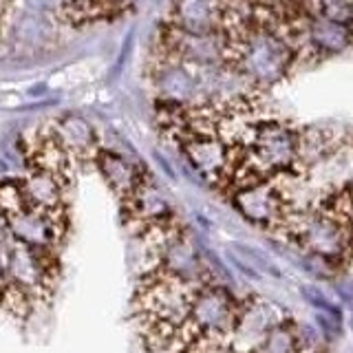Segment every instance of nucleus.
<instances>
[{
	"instance_id": "nucleus-1",
	"label": "nucleus",
	"mask_w": 353,
	"mask_h": 353,
	"mask_svg": "<svg viewBox=\"0 0 353 353\" xmlns=\"http://www.w3.org/2000/svg\"><path fill=\"white\" fill-rule=\"evenodd\" d=\"M225 38L230 66L259 93L287 80L301 62V51L279 22H259Z\"/></svg>"
},
{
	"instance_id": "nucleus-2",
	"label": "nucleus",
	"mask_w": 353,
	"mask_h": 353,
	"mask_svg": "<svg viewBox=\"0 0 353 353\" xmlns=\"http://www.w3.org/2000/svg\"><path fill=\"white\" fill-rule=\"evenodd\" d=\"M303 130L285 119L252 121L241 141L243 165L263 179L298 174Z\"/></svg>"
},
{
	"instance_id": "nucleus-3",
	"label": "nucleus",
	"mask_w": 353,
	"mask_h": 353,
	"mask_svg": "<svg viewBox=\"0 0 353 353\" xmlns=\"http://www.w3.org/2000/svg\"><path fill=\"white\" fill-rule=\"evenodd\" d=\"M0 212L5 216L9 236L18 245L53 252L64 236L66 214H53L31 205L22 185L16 181L0 183Z\"/></svg>"
},
{
	"instance_id": "nucleus-4",
	"label": "nucleus",
	"mask_w": 353,
	"mask_h": 353,
	"mask_svg": "<svg viewBox=\"0 0 353 353\" xmlns=\"http://www.w3.org/2000/svg\"><path fill=\"white\" fill-rule=\"evenodd\" d=\"M230 203L236 210V214L248 221L250 225L276 232L281 234L290 221L294 205L287 194L283 179H263L254 176L245 179L228 190Z\"/></svg>"
},
{
	"instance_id": "nucleus-5",
	"label": "nucleus",
	"mask_w": 353,
	"mask_h": 353,
	"mask_svg": "<svg viewBox=\"0 0 353 353\" xmlns=\"http://www.w3.org/2000/svg\"><path fill=\"white\" fill-rule=\"evenodd\" d=\"M148 239H152L154 250H157V268L154 270L159 274L192 287V290L212 283V272H210L201 250L179 225L152 232Z\"/></svg>"
},
{
	"instance_id": "nucleus-6",
	"label": "nucleus",
	"mask_w": 353,
	"mask_h": 353,
	"mask_svg": "<svg viewBox=\"0 0 353 353\" xmlns=\"http://www.w3.org/2000/svg\"><path fill=\"white\" fill-rule=\"evenodd\" d=\"M176 141L199 179L210 185L228 188L232 172L241 161V146L230 143L219 130L185 132Z\"/></svg>"
},
{
	"instance_id": "nucleus-7",
	"label": "nucleus",
	"mask_w": 353,
	"mask_h": 353,
	"mask_svg": "<svg viewBox=\"0 0 353 353\" xmlns=\"http://www.w3.org/2000/svg\"><path fill=\"white\" fill-rule=\"evenodd\" d=\"M5 276L7 285L16 287L22 294L38 296L47 294L55 279V261L53 252L47 250H31L18 243H9L3 250Z\"/></svg>"
},
{
	"instance_id": "nucleus-8",
	"label": "nucleus",
	"mask_w": 353,
	"mask_h": 353,
	"mask_svg": "<svg viewBox=\"0 0 353 353\" xmlns=\"http://www.w3.org/2000/svg\"><path fill=\"white\" fill-rule=\"evenodd\" d=\"M285 318L290 316H285V309L276 303L263 301V298H248L243 301L239 320L221 353H256L261 342Z\"/></svg>"
},
{
	"instance_id": "nucleus-9",
	"label": "nucleus",
	"mask_w": 353,
	"mask_h": 353,
	"mask_svg": "<svg viewBox=\"0 0 353 353\" xmlns=\"http://www.w3.org/2000/svg\"><path fill=\"white\" fill-rule=\"evenodd\" d=\"M294 40L298 51H301V60L303 58L325 60L347 53L353 47V31L338 25V22L314 16L309 11V16H305L301 25H298Z\"/></svg>"
},
{
	"instance_id": "nucleus-10",
	"label": "nucleus",
	"mask_w": 353,
	"mask_h": 353,
	"mask_svg": "<svg viewBox=\"0 0 353 353\" xmlns=\"http://www.w3.org/2000/svg\"><path fill=\"white\" fill-rule=\"evenodd\" d=\"M121 203H124L128 221L132 225H137L146 236L152 234V232H161L176 225L172 201L150 176H146L137 190Z\"/></svg>"
},
{
	"instance_id": "nucleus-11",
	"label": "nucleus",
	"mask_w": 353,
	"mask_h": 353,
	"mask_svg": "<svg viewBox=\"0 0 353 353\" xmlns=\"http://www.w3.org/2000/svg\"><path fill=\"white\" fill-rule=\"evenodd\" d=\"M150 77L161 102L176 106H196L203 102L201 77L194 66L176 60H157Z\"/></svg>"
},
{
	"instance_id": "nucleus-12",
	"label": "nucleus",
	"mask_w": 353,
	"mask_h": 353,
	"mask_svg": "<svg viewBox=\"0 0 353 353\" xmlns=\"http://www.w3.org/2000/svg\"><path fill=\"white\" fill-rule=\"evenodd\" d=\"M49 132L73 161H95L99 148H102L95 128L80 115H62L53 121Z\"/></svg>"
},
{
	"instance_id": "nucleus-13",
	"label": "nucleus",
	"mask_w": 353,
	"mask_h": 353,
	"mask_svg": "<svg viewBox=\"0 0 353 353\" xmlns=\"http://www.w3.org/2000/svg\"><path fill=\"white\" fill-rule=\"evenodd\" d=\"M95 165H97V170L102 172L108 188L121 199V201H126V199L139 188V183L148 176V172L143 170L139 163L130 161L128 157H124V154L115 150L99 148L95 157Z\"/></svg>"
},
{
	"instance_id": "nucleus-14",
	"label": "nucleus",
	"mask_w": 353,
	"mask_h": 353,
	"mask_svg": "<svg viewBox=\"0 0 353 353\" xmlns=\"http://www.w3.org/2000/svg\"><path fill=\"white\" fill-rule=\"evenodd\" d=\"M165 22L183 33L221 31V0H172Z\"/></svg>"
},
{
	"instance_id": "nucleus-15",
	"label": "nucleus",
	"mask_w": 353,
	"mask_h": 353,
	"mask_svg": "<svg viewBox=\"0 0 353 353\" xmlns=\"http://www.w3.org/2000/svg\"><path fill=\"white\" fill-rule=\"evenodd\" d=\"M301 296L305 298V301L314 307V312H318V314H327V316H331V318H336V320H340L342 318V312H340V307L331 301V298L320 290L318 285H303L301 287Z\"/></svg>"
}]
</instances>
